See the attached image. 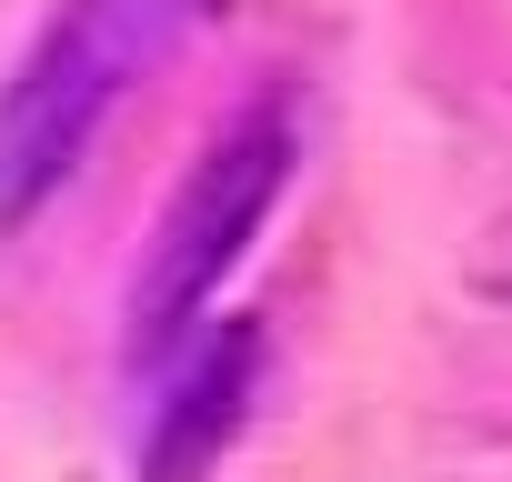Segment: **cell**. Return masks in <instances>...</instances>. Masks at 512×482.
I'll return each instance as SVG.
<instances>
[{
    "label": "cell",
    "instance_id": "1",
    "mask_svg": "<svg viewBox=\"0 0 512 482\" xmlns=\"http://www.w3.org/2000/svg\"><path fill=\"white\" fill-rule=\"evenodd\" d=\"M191 21L201 0H71L31 41V61L0 81V231L81 171L101 121L191 41Z\"/></svg>",
    "mask_w": 512,
    "mask_h": 482
},
{
    "label": "cell",
    "instance_id": "3",
    "mask_svg": "<svg viewBox=\"0 0 512 482\" xmlns=\"http://www.w3.org/2000/svg\"><path fill=\"white\" fill-rule=\"evenodd\" d=\"M241 392H251V332H221L151 422V482H201L221 462V442L241 432Z\"/></svg>",
    "mask_w": 512,
    "mask_h": 482
},
{
    "label": "cell",
    "instance_id": "2",
    "mask_svg": "<svg viewBox=\"0 0 512 482\" xmlns=\"http://www.w3.org/2000/svg\"><path fill=\"white\" fill-rule=\"evenodd\" d=\"M292 151H302V141H292V111L262 101V111H241V121L191 161V181L171 191L151 252H141V282H131V352H171V342H181V322L221 292V272L251 252L262 211L282 201Z\"/></svg>",
    "mask_w": 512,
    "mask_h": 482
}]
</instances>
